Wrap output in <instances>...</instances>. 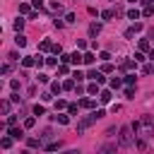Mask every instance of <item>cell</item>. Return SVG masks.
Returning <instances> with one entry per match:
<instances>
[{
	"label": "cell",
	"mask_w": 154,
	"mask_h": 154,
	"mask_svg": "<svg viewBox=\"0 0 154 154\" xmlns=\"http://www.w3.org/2000/svg\"><path fill=\"white\" fill-rule=\"evenodd\" d=\"M132 130H135V135H140L142 140L152 137V135H154V118H152V116H142L140 120L132 123Z\"/></svg>",
	"instance_id": "cell-1"
},
{
	"label": "cell",
	"mask_w": 154,
	"mask_h": 154,
	"mask_svg": "<svg viewBox=\"0 0 154 154\" xmlns=\"http://www.w3.org/2000/svg\"><path fill=\"white\" fill-rule=\"evenodd\" d=\"M103 116H106V113H103V111L99 108V111H94L91 116H87V118H82V120L77 123V132H84V130H87L89 125H94V123H96L99 118H103Z\"/></svg>",
	"instance_id": "cell-2"
},
{
	"label": "cell",
	"mask_w": 154,
	"mask_h": 154,
	"mask_svg": "<svg viewBox=\"0 0 154 154\" xmlns=\"http://www.w3.org/2000/svg\"><path fill=\"white\" fill-rule=\"evenodd\" d=\"M132 125H125L120 128V147H132Z\"/></svg>",
	"instance_id": "cell-3"
},
{
	"label": "cell",
	"mask_w": 154,
	"mask_h": 154,
	"mask_svg": "<svg viewBox=\"0 0 154 154\" xmlns=\"http://www.w3.org/2000/svg\"><path fill=\"white\" fill-rule=\"evenodd\" d=\"M87 77H89V79H96L99 84H103V79H106V77H103V72H99V70H89V72H87Z\"/></svg>",
	"instance_id": "cell-4"
},
{
	"label": "cell",
	"mask_w": 154,
	"mask_h": 154,
	"mask_svg": "<svg viewBox=\"0 0 154 154\" xmlns=\"http://www.w3.org/2000/svg\"><path fill=\"white\" fill-rule=\"evenodd\" d=\"M7 135H12L14 140H22V137H24V130H19V128H14V125H10V130H7Z\"/></svg>",
	"instance_id": "cell-5"
},
{
	"label": "cell",
	"mask_w": 154,
	"mask_h": 154,
	"mask_svg": "<svg viewBox=\"0 0 154 154\" xmlns=\"http://www.w3.org/2000/svg\"><path fill=\"white\" fill-rule=\"evenodd\" d=\"M79 106H82V108H94V106H96V101L84 96V99H79Z\"/></svg>",
	"instance_id": "cell-6"
},
{
	"label": "cell",
	"mask_w": 154,
	"mask_h": 154,
	"mask_svg": "<svg viewBox=\"0 0 154 154\" xmlns=\"http://www.w3.org/2000/svg\"><path fill=\"white\" fill-rule=\"evenodd\" d=\"M48 7H51V12H58V14L63 12V5H60L58 0H51V2H48Z\"/></svg>",
	"instance_id": "cell-7"
},
{
	"label": "cell",
	"mask_w": 154,
	"mask_h": 154,
	"mask_svg": "<svg viewBox=\"0 0 154 154\" xmlns=\"http://www.w3.org/2000/svg\"><path fill=\"white\" fill-rule=\"evenodd\" d=\"M70 63H72V65H79V63H84V55H79V53L75 51V53L70 55Z\"/></svg>",
	"instance_id": "cell-8"
},
{
	"label": "cell",
	"mask_w": 154,
	"mask_h": 154,
	"mask_svg": "<svg viewBox=\"0 0 154 154\" xmlns=\"http://www.w3.org/2000/svg\"><path fill=\"white\" fill-rule=\"evenodd\" d=\"M99 101H101V103H108V101H111V91H108V89L99 91Z\"/></svg>",
	"instance_id": "cell-9"
},
{
	"label": "cell",
	"mask_w": 154,
	"mask_h": 154,
	"mask_svg": "<svg viewBox=\"0 0 154 154\" xmlns=\"http://www.w3.org/2000/svg\"><path fill=\"white\" fill-rule=\"evenodd\" d=\"M87 94H99V82L96 79H91V84L87 87Z\"/></svg>",
	"instance_id": "cell-10"
},
{
	"label": "cell",
	"mask_w": 154,
	"mask_h": 154,
	"mask_svg": "<svg viewBox=\"0 0 154 154\" xmlns=\"http://www.w3.org/2000/svg\"><path fill=\"white\" fill-rule=\"evenodd\" d=\"M12 140H14L12 135H10V137H2V140H0V147H2V149H10V147H12Z\"/></svg>",
	"instance_id": "cell-11"
},
{
	"label": "cell",
	"mask_w": 154,
	"mask_h": 154,
	"mask_svg": "<svg viewBox=\"0 0 154 154\" xmlns=\"http://www.w3.org/2000/svg\"><path fill=\"white\" fill-rule=\"evenodd\" d=\"M116 14H118V12H116V10H103V12H101V17H103V19H106V22H108V19H113V17H116Z\"/></svg>",
	"instance_id": "cell-12"
},
{
	"label": "cell",
	"mask_w": 154,
	"mask_h": 154,
	"mask_svg": "<svg viewBox=\"0 0 154 154\" xmlns=\"http://www.w3.org/2000/svg\"><path fill=\"white\" fill-rule=\"evenodd\" d=\"M99 31H101V24H96V22H94V24L89 26V36H94V38H96V34H99Z\"/></svg>",
	"instance_id": "cell-13"
},
{
	"label": "cell",
	"mask_w": 154,
	"mask_h": 154,
	"mask_svg": "<svg viewBox=\"0 0 154 154\" xmlns=\"http://www.w3.org/2000/svg\"><path fill=\"white\" fill-rule=\"evenodd\" d=\"M22 65H24V67H31V65H36V58L26 55V58H22Z\"/></svg>",
	"instance_id": "cell-14"
},
{
	"label": "cell",
	"mask_w": 154,
	"mask_h": 154,
	"mask_svg": "<svg viewBox=\"0 0 154 154\" xmlns=\"http://www.w3.org/2000/svg\"><path fill=\"white\" fill-rule=\"evenodd\" d=\"M26 147L36 149V147H41V140H36V137H29V140H26Z\"/></svg>",
	"instance_id": "cell-15"
},
{
	"label": "cell",
	"mask_w": 154,
	"mask_h": 154,
	"mask_svg": "<svg viewBox=\"0 0 154 154\" xmlns=\"http://www.w3.org/2000/svg\"><path fill=\"white\" fill-rule=\"evenodd\" d=\"M31 7H34V5H26V2H22V5H19V12H22V14H31Z\"/></svg>",
	"instance_id": "cell-16"
},
{
	"label": "cell",
	"mask_w": 154,
	"mask_h": 154,
	"mask_svg": "<svg viewBox=\"0 0 154 154\" xmlns=\"http://www.w3.org/2000/svg\"><path fill=\"white\" fill-rule=\"evenodd\" d=\"M51 91H53V94H60V91H63V84H60V82H51Z\"/></svg>",
	"instance_id": "cell-17"
},
{
	"label": "cell",
	"mask_w": 154,
	"mask_h": 154,
	"mask_svg": "<svg viewBox=\"0 0 154 154\" xmlns=\"http://www.w3.org/2000/svg\"><path fill=\"white\" fill-rule=\"evenodd\" d=\"M0 108H2V113H5V116H10V101H7V99H2V101H0Z\"/></svg>",
	"instance_id": "cell-18"
},
{
	"label": "cell",
	"mask_w": 154,
	"mask_h": 154,
	"mask_svg": "<svg viewBox=\"0 0 154 154\" xmlns=\"http://www.w3.org/2000/svg\"><path fill=\"white\" fill-rule=\"evenodd\" d=\"M55 120H58L60 125H67V123H70V118H67L65 113H58V116H55Z\"/></svg>",
	"instance_id": "cell-19"
},
{
	"label": "cell",
	"mask_w": 154,
	"mask_h": 154,
	"mask_svg": "<svg viewBox=\"0 0 154 154\" xmlns=\"http://www.w3.org/2000/svg\"><path fill=\"white\" fill-rule=\"evenodd\" d=\"M14 43H17L19 48H24V46H26V38H24L22 34H17V38H14Z\"/></svg>",
	"instance_id": "cell-20"
},
{
	"label": "cell",
	"mask_w": 154,
	"mask_h": 154,
	"mask_svg": "<svg viewBox=\"0 0 154 154\" xmlns=\"http://www.w3.org/2000/svg\"><path fill=\"white\" fill-rule=\"evenodd\" d=\"M63 89H65V91H72V89H75V79H67V82H63Z\"/></svg>",
	"instance_id": "cell-21"
},
{
	"label": "cell",
	"mask_w": 154,
	"mask_h": 154,
	"mask_svg": "<svg viewBox=\"0 0 154 154\" xmlns=\"http://www.w3.org/2000/svg\"><path fill=\"white\" fill-rule=\"evenodd\" d=\"M142 14H144V17H152V14H154V7H152V5H144Z\"/></svg>",
	"instance_id": "cell-22"
},
{
	"label": "cell",
	"mask_w": 154,
	"mask_h": 154,
	"mask_svg": "<svg viewBox=\"0 0 154 154\" xmlns=\"http://www.w3.org/2000/svg\"><path fill=\"white\" fill-rule=\"evenodd\" d=\"M38 48H41V51H53V43H51V41H41Z\"/></svg>",
	"instance_id": "cell-23"
},
{
	"label": "cell",
	"mask_w": 154,
	"mask_h": 154,
	"mask_svg": "<svg viewBox=\"0 0 154 154\" xmlns=\"http://www.w3.org/2000/svg\"><path fill=\"white\" fill-rule=\"evenodd\" d=\"M140 51H142V53L149 51V41H147V38H140Z\"/></svg>",
	"instance_id": "cell-24"
},
{
	"label": "cell",
	"mask_w": 154,
	"mask_h": 154,
	"mask_svg": "<svg viewBox=\"0 0 154 154\" xmlns=\"http://www.w3.org/2000/svg\"><path fill=\"white\" fill-rule=\"evenodd\" d=\"M94 60H96V55H94V53H84V63H87V65H91Z\"/></svg>",
	"instance_id": "cell-25"
},
{
	"label": "cell",
	"mask_w": 154,
	"mask_h": 154,
	"mask_svg": "<svg viewBox=\"0 0 154 154\" xmlns=\"http://www.w3.org/2000/svg\"><path fill=\"white\" fill-rule=\"evenodd\" d=\"M135 63H137V60H125V63H123V70H135Z\"/></svg>",
	"instance_id": "cell-26"
},
{
	"label": "cell",
	"mask_w": 154,
	"mask_h": 154,
	"mask_svg": "<svg viewBox=\"0 0 154 154\" xmlns=\"http://www.w3.org/2000/svg\"><path fill=\"white\" fill-rule=\"evenodd\" d=\"M43 113H46V108H43L41 103H36V106H34V116H43Z\"/></svg>",
	"instance_id": "cell-27"
},
{
	"label": "cell",
	"mask_w": 154,
	"mask_h": 154,
	"mask_svg": "<svg viewBox=\"0 0 154 154\" xmlns=\"http://www.w3.org/2000/svg\"><path fill=\"white\" fill-rule=\"evenodd\" d=\"M77 111H79V103H70V106H67V113H70V116H75Z\"/></svg>",
	"instance_id": "cell-28"
},
{
	"label": "cell",
	"mask_w": 154,
	"mask_h": 154,
	"mask_svg": "<svg viewBox=\"0 0 154 154\" xmlns=\"http://www.w3.org/2000/svg\"><path fill=\"white\" fill-rule=\"evenodd\" d=\"M43 149H48V152H55V149H60V142H51V144H46Z\"/></svg>",
	"instance_id": "cell-29"
},
{
	"label": "cell",
	"mask_w": 154,
	"mask_h": 154,
	"mask_svg": "<svg viewBox=\"0 0 154 154\" xmlns=\"http://www.w3.org/2000/svg\"><path fill=\"white\" fill-rule=\"evenodd\" d=\"M128 17L135 22V19H140V12H137V10H128Z\"/></svg>",
	"instance_id": "cell-30"
},
{
	"label": "cell",
	"mask_w": 154,
	"mask_h": 154,
	"mask_svg": "<svg viewBox=\"0 0 154 154\" xmlns=\"http://www.w3.org/2000/svg\"><path fill=\"white\" fill-rule=\"evenodd\" d=\"M120 84H123V82H120V79H118V77H113V79H111V89H118V87H120Z\"/></svg>",
	"instance_id": "cell-31"
},
{
	"label": "cell",
	"mask_w": 154,
	"mask_h": 154,
	"mask_svg": "<svg viewBox=\"0 0 154 154\" xmlns=\"http://www.w3.org/2000/svg\"><path fill=\"white\" fill-rule=\"evenodd\" d=\"M60 108H67V103H65L63 99H58V101H55V111H60Z\"/></svg>",
	"instance_id": "cell-32"
},
{
	"label": "cell",
	"mask_w": 154,
	"mask_h": 154,
	"mask_svg": "<svg viewBox=\"0 0 154 154\" xmlns=\"http://www.w3.org/2000/svg\"><path fill=\"white\" fill-rule=\"evenodd\" d=\"M99 58H101V60H103V63H106V60H108V58H111V53H108V51H101V53H99Z\"/></svg>",
	"instance_id": "cell-33"
},
{
	"label": "cell",
	"mask_w": 154,
	"mask_h": 154,
	"mask_svg": "<svg viewBox=\"0 0 154 154\" xmlns=\"http://www.w3.org/2000/svg\"><path fill=\"white\" fill-rule=\"evenodd\" d=\"M125 84L132 87V84H135V75H128V77H125Z\"/></svg>",
	"instance_id": "cell-34"
},
{
	"label": "cell",
	"mask_w": 154,
	"mask_h": 154,
	"mask_svg": "<svg viewBox=\"0 0 154 154\" xmlns=\"http://www.w3.org/2000/svg\"><path fill=\"white\" fill-rule=\"evenodd\" d=\"M41 99H43V101H51V99H53V91H43Z\"/></svg>",
	"instance_id": "cell-35"
},
{
	"label": "cell",
	"mask_w": 154,
	"mask_h": 154,
	"mask_svg": "<svg viewBox=\"0 0 154 154\" xmlns=\"http://www.w3.org/2000/svg\"><path fill=\"white\" fill-rule=\"evenodd\" d=\"M34 123H36V118H26L24 120V128H34Z\"/></svg>",
	"instance_id": "cell-36"
},
{
	"label": "cell",
	"mask_w": 154,
	"mask_h": 154,
	"mask_svg": "<svg viewBox=\"0 0 154 154\" xmlns=\"http://www.w3.org/2000/svg\"><path fill=\"white\" fill-rule=\"evenodd\" d=\"M101 152H116V144H103Z\"/></svg>",
	"instance_id": "cell-37"
},
{
	"label": "cell",
	"mask_w": 154,
	"mask_h": 154,
	"mask_svg": "<svg viewBox=\"0 0 154 154\" xmlns=\"http://www.w3.org/2000/svg\"><path fill=\"white\" fill-rule=\"evenodd\" d=\"M31 5H34V10H41L43 7V0H31Z\"/></svg>",
	"instance_id": "cell-38"
},
{
	"label": "cell",
	"mask_w": 154,
	"mask_h": 154,
	"mask_svg": "<svg viewBox=\"0 0 154 154\" xmlns=\"http://www.w3.org/2000/svg\"><path fill=\"white\" fill-rule=\"evenodd\" d=\"M65 19H67V22H70V24H72V22H77V17H75V14H72V12H67V14H65Z\"/></svg>",
	"instance_id": "cell-39"
},
{
	"label": "cell",
	"mask_w": 154,
	"mask_h": 154,
	"mask_svg": "<svg viewBox=\"0 0 154 154\" xmlns=\"http://www.w3.org/2000/svg\"><path fill=\"white\" fill-rule=\"evenodd\" d=\"M22 26H24V19H17V22H14V29H17V31H22Z\"/></svg>",
	"instance_id": "cell-40"
},
{
	"label": "cell",
	"mask_w": 154,
	"mask_h": 154,
	"mask_svg": "<svg viewBox=\"0 0 154 154\" xmlns=\"http://www.w3.org/2000/svg\"><path fill=\"white\" fill-rule=\"evenodd\" d=\"M36 79H38V82H43V84H46V82H48V75H43V72H38V77H36Z\"/></svg>",
	"instance_id": "cell-41"
},
{
	"label": "cell",
	"mask_w": 154,
	"mask_h": 154,
	"mask_svg": "<svg viewBox=\"0 0 154 154\" xmlns=\"http://www.w3.org/2000/svg\"><path fill=\"white\" fill-rule=\"evenodd\" d=\"M7 125H17V116H7Z\"/></svg>",
	"instance_id": "cell-42"
},
{
	"label": "cell",
	"mask_w": 154,
	"mask_h": 154,
	"mask_svg": "<svg viewBox=\"0 0 154 154\" xmlns=\"http://www.w3.org/2000/svg\"><path fill=\"white\" fill-rule=\"evenodd\" d=\"M132 31H135V34H137V31H142V24H140V22H135V24H132Z\"/></svg>",
	"instance_id": "cell-43"
},
{
	"label": "cell",
	"mask_w": 154,
	"mask_h": 154,
	"mask_svg": "<svg viewBox=\"0 0 154 154\" xmlns=\"http://www.w3.org/2000/svg\"><path fill=\"white\" fill-rule=\"evenodd\" d=\"M132 36H135V31H132V26H130V29H125V38H132Z\"/></svg>",
	"instance_id": "cell-44"
},
{
	"label": "cell",
	"mask_w": 154,
	"mask_h": 154,
	"mask_svg": "<svg viewBox=\"0 0 154 154\" xmlns=\"http://www.w3.org/2000/svg\"><path fill=\"white\" fill-rule=\"evenodd\" d=\"M53 53L58 55V53H63V48H60V43H53Z\"/></svg>",
	"instance_id": "cell-45"
},
{
	"label": "cell",
	"mask_w": 154,
	"mask_h": 154,
	"mask_svg": "<svg viewBox=\"0 0 154 154\" xmlns=\"http://www.w3.org/2000/svg\"><path fill=\"white\" fill-rule=\"evenodd\" d=\"M46 63H48L51 67H55V65H58V60H55V58H46Z\"/></svg>",
	"instance_id": "cell-46"
},
{
	"label": "cell",
	"mask_w": 154,
	"mask_h": 154,
	"mask_svg": "<svg viewBox=\"0 0 154 154\" xmlns=\"http://www.w3.org/2000/svg\"><path fill=\"white\" fill-rule=\"evenodd\" d=\"M72 77H75V79H77V82H79V79H84V77H87V75H82V72H79V70H77V72H75V75H72Z\"/></svg>",
	"instance_id": "cell-47"
},
{
	"label": "cell",
	"mask_w": 154,
	"mask_h": 154,
	"mask_svg": "<svg viewBox=\"0 0 154 154\" xmlns=\"http://www.w3.org/2000/svg\"><path fill=\"white\" fill-rule=\"evenodd\" d=\"M128 2H140V0H128Z\"/></svg>",
	"instance_id": "cell-48"
},
{
	"label": "cell",
	"mask_w": 154,
	"mask_h": 154,
	"mask_svg": "<svg viewBox=\"0 0 154 154\" xmlns=\"http://www.w3.org/2000/svg\"><path fill=\"white\" fill-rule=\"evenodd\" d=\"M149 2H152V5H154V0H149Z\"/></svg>",
	"instance_id": "cell-49"
}]
</instances>
